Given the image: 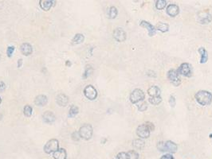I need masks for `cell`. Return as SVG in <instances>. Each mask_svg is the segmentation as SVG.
<instances>
[{"label": "cell", "mask_w": 212, "mask_h": 159, "mask_svg": "<svg viewBox=\"0 0 212 159\" xmlns=\"http://www.w3.org/2000/svg\"><path fill=\"white\" fill-rule=\"evenodd\" d=\"M195 98L197 103L202 106H207L212 102V94L205 90H201L196 92Z\"/></svg>", "instance_id": "cell-1"}, {"label": "cell", "mask_w": 212, "mask_h": 159, "mask_svg": "<svg viewBox=\"0 0 212 159\" xmlns=\"http://www.w3.org/2000/svg\"><path fill=\"white\" fill-rule=\"evenodd\" d=\"M177 145L172 141L159 142L157 143V149L162 152H170V153H176L177 151Z\"/></svg>", "instance_id": "cell-2"}, {"label": "cell", "mask_w": 212, "mask_h": 159, "mask_svg": "<svg viewBox=\"0 0 212 159\" xmlns=\"http://www.w3.org/2000/svg\"><path fill=\"white\" fill-rule=\"evenodd\" d=\"M78 132H79L80 137L82 139H85V140H89L92 136L93 130H92V127L90 124L85 123L80 127V130Z\"/></svg>", "instance_id": "cell-3"}, {"label": "cell", "mask_w": 212, "mask_h": 159, "mask_svg": "<svg viewBox=\"0 0 212 159\" xmlns=\"http://www.w3.org/2000/svg\"><path fill=\"white\" fill-rule=\"evenodd\" d=\"M58 150H59V143L55 139L49 140L47 143H45V147H44V151L48 154L54 153Z\"/></svg>", "instance_id": "cell-4"}, {"label": "cell", "mask_w": 212, "mask_h": 159, "mask_svg": "<svg viewBox=\"0 0 212 159\" xmlns=\"http://www.w3.org/2000/svg\"><path fill=\"white\" fill-rule=\"evenodd\" d=\"M144 98L145 96L143 91L141 89H136L132 92V93L130 94L129 99H130L131 103L136 104V103H138L140 101L144 100Z\"/></svg>", "instance_id": "cell-5"}, {"label": "cell", "mask_w": 212, "mask_h": 159, "mask_svg": "<svg viewBox=\"0 0 212 159\" xmlns=\"http://www.w3.org/2000/svg\"><path fill=\"white\" fill-rule=\"evenodd\" d=\"M136 134H137L140 139H148L150 135V130L147 127V125L144 123V124L138 126L136 129Z\"/></svg>", "instance_id": "cell-6"}, {"label": "cell", "mask_w": 212, "mask_h": 159, "mask_svg": "<svg viewBox=\"0 0 212 159\" xmlns=\"http://www.w3.org/2000/svg\"><path fill=\"white\" fill-rule=\"evenodd\" d=\"M84 94L87 99L93 100L97 96V92L92 85H88L84 89Z\"/></svg>", "instance_id": "cell-7"}, {"label": "cell", "mask_w": 212, "mask_h": 159, "mask_svg": "<svg viewBox=\"0 0 212 159\" xmlns=\"http://www.w3.org/2000/svg\"><path fill=\"white\" fill-rule=\"evenodd\" d=\"M167 78L171 81L172 84H174L175 86H179L180 84V79L179 78V74H178L177 71L174 70V69H171L167 72Z\"/></svg>", "instance_id": "cell-8"}, {"label": "cell", "mask_w": 212, "mask_h": 159, "mask_svg": "<svg viewBox=\"0 0 212 159\" xmlns=\"http://www.w3.org/2000/svg\"><path fill=\"white\" fill-rule=\"evenodd\" d=\"M178 74L183 75L184 76H191L192 73L191 66L188 63H183L180 66L177 71Z\"/></svg>", "instance_id": "cell-9"}, {"label": "cell", "mask_w": 212, "mask_h": 159, "mask_svg": "<svg viewBox=\"0 0 212 159\" xmlns=\"http://www.w3.org/2000/svg\"><path fill=\"white\" fill-rule=\"evenodd\" d=\"M126 33L122 28H116L113 31V38L119 42H123L126 40Z\"/></svg>", "instance_id": "cell-10"}, {"label": "cell", "mask_w": 212, "mask_h": 159, "mask_svg": "<svg viewBox=\"0 0 212 159\" xmlns=\"http://www.w3.org/2000/svg\"><path fill=\"white\" fill-rule=\"evenodd\" d=\"M199 22L201 24H207L212 20V16L210 14L206 11H202L199 14Z\"/></svg>", "instance_id": "cell-11"}, {"label": "cell", "mask_w": 212, "mask_h": 159, "mask_svg": "<svg viewBox=\"0 0 212 159\" xmlns=\"http://www.w3.org/2000/svg\"><path fill=\"white\" fill-rule=\"evenodd\" d=\"M56 102L61 107H65L69 103V97L66 95L61 93L57 96Z\"/></svg>", "instance_id": "cell-12"}, {"label": "cell", "mask_w": 212, "mask_h": 159, "mask_svg": "<svg viewBox=\"0 0 212 159\" xmlns=\"http://www.w3.org/2000/svg\"><path fill=\"white\" fill-rule=\"evenodd\" d=\"M167 14L171 17H176L180 13V8L176 4H169L167 7Z\"/></svg>", "instance_id": "cell-13"}, {"label": "cell", "mask_w": 212, "mask_h": 159, "mask_svg": "<svg viewBox=\"0 0 212 159\" xmlns=\"http://www.w3.org/2000/svg\"><path fill=\"white\" fill-rule=\"evenodd\" d=\"M140 25L142 26V27L146 28V29L148 30V34L150 37H152L153 35H155V34H156V27H155L154 25H152L151 23H149V22H146V21H141L140 23Z\"/></svg>", "instance_id": "cell-14"}, {"label": "cell", "mask_w": 212, "mask_h": 159, "mask_svg": "<svg viewBox=\"0 0 212 159\" xmlns=\"http://www.w3.org/2000/svg\"><path fill=\"white\" fill-rule=\"evenodd\" d=\"M42 118H43V121L46 123H53L55 121V119H56L54 114L53 112L49 111H45L42 115Z\"/></svg>", "instance_id": "cell-15"}, {"label": "cell", "mask_w": 212, "mask_h": 159, "mask_svg": "<svg viewBox=\"0 0 212 159\" xmlns=\"http://www.w3.org/2000/svg\"><path fill=\"white\" fill-rule=\"evenodd\" d=\"M21 52L25 56H30L33 52V48L29 43H23L20 46Z\"/></svg>", "instance_id": "cell-16"}, {"label": "cell", "mask_w": 212, "mask_h": 159, "mask_svg": "<svg viewBox=\"0 0 212 159\" xmlns=\"http://www.w3.org/2000/svg\"><path fill=\"white\" fill-rule=\"evenodd\" d=\"M53 157L54 159H66L67 158V153L65 149H59L54 153H53Z\"/></svg>", "instance_id": "cell-17"}, {"label": "cell", "mask_w": 212, "mask_h": 159, "mask_svg": "<svg viewBox=\"0 0 212 159\" xmlns=\"http://www.w3.org/2000/svg\"><path fill=\"white\" fill-rule=\"evenodd\" d=\"M48 102L47 97L45 96V95H39V96H37L35 99V103L38 106H40V107H43L45 105H46Z\"/></svg>", "instance_id": "cell-18"}, {"label": "cell", "mask_w": 212, "mask_h": 159, "mask_svg": "<svg viewBox=\"0 0 212 159\" xmlns=\"http://www.w3.org/2000/svg\"><path fill=\"white\" fill-rule=\"evenodd\" d=\"M54 1H49V0H40L39 1V5H40L41 8L44 11H47L50 10L54 5Z\"/></svg>", "instance_id": "cell-19"}, {"label": "cell", "mask_w": 212, "mask_h": 159, "mask_svg": "<svg viewBox=\"0 0 212 159\" xmlns=\"http://www.w3.org/2000/svg\"><path fill=\"white\" fill-rule=\"evenodd\" d=\"M161 91L157 86H152L148 89V94L150 97H156V96H160Z\"/></svg>", "instance_id": "cell-20"}, {"label": "cell", "mask_w": 212, "mask_h": 159, "mask_svg": "<svg viewBox=\"0 0 212 159\" xmlns=\"http://www.w3.org/2000/svg\"><path fill=\"white\" fill-rule=\"evenodd\" d=\"M199 52L201 54V59H200V63L204 64L208 60V54H207V51L203 47H201L199 49Z\"/></svg>", "instance_id": "cell-21"}, {"label": "cell", "mask_w": 212, "mask_h": 159, "mask_svg": "<svg viewBox=\"0 0 212 159\" xmlns=\"http://www.w3.org/2000/svg\"><path fill=\"white\" fill-rule=\"evenodd\" d=\"M144 145L145 143L141 139H135V140H133V142H132V146H133V147L137 149V150H142V149L144 147Z\"/></svg>", "instance_id": "cell-22"}, {"label": "cell", "mask_w": 212, "mask_h": 159, "mask_svg": "<svg viewBox=\"0 0 212 159\" xmlns=\"http://www.w3.org/2000/svg\"><path fill=\"white\" fill-rule=\"evenodd\" d=\"M156 29L161 31V32L165 33L168 30L169 25L167 23H164V22H158L156 25Z\"/></svg>", "instance_id": "cell-23"}, {"label": "cell", "mask_w": 212, "mask_h": 159, "mask_svg": "<svg viewBox=\"0 0 212 159\" xmlns=\"http://www.w3.org/2000/svg\"><path fill=\"white\" fill-rule=\"evenodd\" d=\"M85 40V37L82 34H77L74 36V38H73L72 42L73 44H80L82 43Z\"/></svg>", "instance_id": "cell-24"}, {"label": "cell", "mask_w": 212, "mask_h": 159, "mask_svg": "<svg viewBox=\"0 0 212 159\" xmlns=\"http://www.w3.org/2000/svg\"><path fill=\"white\" fill-rule=\"evenodd\" d=\"M117 13V9L115 7H111L109 9V18H111V19H113V18H115L116 17Z\"/></svg>", "instance_id": "cell-25"}, {"label": "cell", "mask_w": 212, "mask_h": 159, "mask_svg": "<svg viewBox=\"0 0 212 159\" xmlns=\"http://www.w3.org/2000/svg\"><path fill=\"white\" fill-rule=\"evenodd\" d=\"M128 159H139V154L135 150H130L126 153Z\"/></svg>", "instance_id": "cell-26"}, {"label": "cell", "mask_w": 212, "mask_h": 159, "mask_svg": "<svg viewBox=\"0 0 212 159\" xmlns=\"http://www.w3.org/2000/svg\"><path fill=\"white\" fill-rule=\"evenodd\" d=\"M78 111H79V109L77 106L75 105H72L69 109V117H74L76 115L78 114Z\"/></svg>", "instance_id": "cell-27"}, {"label": "cell", "mask_w": 212, "mask_h": 159, "mask_svg": "<svg viewBox=\"0 0 212 159\" xmlns=\"http://www.w3.org/2000/svg\"><path fill=\"white\" fill-rule=\"evenodd\" d=\"M167 6V2L165 0H157L156 2V7L157 10H163Z\"/></svg>", "instance_id": "cell-28"}, {"label": "cell", "mask_w": 212, "mask_h": 159, "mask_svg": "<svg viewBox=\"0 0 212 159\" xmlns=\"http://www.w3.org/2000/svg\"><path fill=\"white\" fill-rule=\"evenodd\" d=\"M149 102L153 105L160 104L162 102L161 96H156V97H150L149 98Z\"/></svg>", "instance_id": "cell-29"}, {"label": "cell", "mask_w": 212, "mask_h": 159, "mask_svg": "<svg viewBox=\"0 0 212 159\" xmlns=\"http://www.w3.org/2000/svg\"><path fill=\"white\" fill-rule=\"evenodd\" d=\"M32 107L30 105H26L23 109V114L26 117H31L32 115Z\"/></svg>", "instance_id": "cell-30"}, {"label": "cell", "mask_w": 212, "mask_h": 159, "mask_svg": "<svg viewBox=\"0 0 212 159\" xmlns=\"http://www.w3.org/2000/svg\"><path fill=\"white\" fill-rule=\"evenodd\" d=\"M92 67H91L90 65H87V66H86V69H85V73H84V75H83V77L87 78L88 76H89V75L92 73Z\"/></svg>", "instance_id": "cell-31"}, {"label": "cell", "mask_w": 212, "mask_h": 159, "mask_svg": "<svg viewBox=\"0 0 212 159\" xmlns=\"http://www.w3.org/2000/svg\"><path fill=\"white\" fill-rule=\"evenodd\" d=\"M148 108V104L146 102H144L143 103H141V104L138 105V110L140 111H144L145 110H147Z\"/></svg>", "instance_id": "cell-32"}, {"label": "cell", "mask_w": 212, "mask_h": 159, "mask_svg": "<svg viewBox=\"0 0 212 159\" xmlns=\"http://www.w3.org/2000/svg\"><path fill=\"white\" fill-rule=\"evenodd\" d=\"M14 51H15V47L14 46H9L7 49V54L8 57H11L14 53Z\"/></svg>", "instance_id": "cell-33"}, {"label": "cell", "mask_w": 212, "mask_h": 159, "mask_svg": "<svg viewBox=\"0 0 212 159\" xmlns=\"http://www.w3.org/2000/svg\"><path fill=\"white\" fill-rule=\"evenodd\" d=\"M80 134H79V132L74 131L72 134V139L73 141H78L80 139Z\"/></svg>", "instance_id": "cell-34"}, {"label": "cell", "mask_w": 212, "mask_h": 159, "mask_svg": "<svg viewBox=\"0 0 212 159\" xmlns=\"http://www.w3.org/2000/svg\"><path fill=\"white\" fill-rule=\"evenodd\" d=\"M116 159H128L127 154L125 152H120L116 155Z\"/></svg>", "instance_id": "cell-35"}, {"label": "cell", "mask_w": 212, "mask_h": 159, "mask_svg": "<svg viewBox=\"0 0 212 159\" xmlns=\"http://www.w3.org/2000/svg\"><path fill=\"white\" fill-rule=\"evenodd\" d=\"M169 103H170L171 107H174L176 106V99H175L174 96H171L170 99H169Z\"/></svg>", "instance_id": "cell-36"}, {"label": "cell", "mask_w": 212, "mask_h": 159, "mask_svg": "<svg viewBox=\"0 0 212 159\" xmlns=\"http://www.w3.org/2000/svg\"><path fill=\"white\" fill-rule=\"evenodd\" d=\"M145 124L147 125V127H148V129L150 130V131H152V130H153L155 129V127H154V125H153V123H150V122H147V123H145Z\"/></svg>", "instance_id": "cell-37"}, {"label": "cell", "mask_w": 212, "mask_h": 159, "mask_svg": "<svg viewBox=\"0 0 212 159\" xmlns=\"http://www.w3.org/2000/svg\"><path fill=\"white\" fill-rule=\"evenodd\" d=\"M6 89V84H4V82L0 81V93L1 92H3Z\"/></svg>", "instance_id": "cell-38"}, {"label": "cell", "mask_w": 212, "mask_h": 159, "mask_svg": "<svg viewBox=\"0 0 212 159\" xmlns=\"http://www.w3.org/2000/svg\"><path fill=\"white\" fill-rule=\"evenodd\" d=\"M160 159H174V157H173L172 154H165V155L162 156V157H160Z\"/></svg>", "instance_id": "cell-39"}, {"label": "cell", "mask_w": 212, "mask_h": 159, "mask_svg": "<svg viewBox=\"0 0 212 159\" xmlns=\"http://www.w3.org/2000/svg\"><path fill=\"white\" fill-rule=\"evenodd\" d=\"M22 59H19V60H18V68H21V66H22Z\"/></svg>", "instance_id": "cell-40"}, {"label": "cell", "mask_w": 212, "mask_h": 159, "mask_svg": "<svg viewBox=\"0 0 212 159\" xmlns=\"http://www.w3.org/2000/svg\"><path fill=\"white\" fill-rule=\"evenodd\" d=\"M66 65H71V63L69 61H68L66 62Z\"/></svg>", "instance_id": "cell-41"}, {"label": "cell", "mask_w": 212, "mask_h": 159, "mask_svg": "<svg viewBox=\"0 0 212 159\" xmlns=\"http://www.w3.org/2000/svg\"><path fill=\"white\" fill-rule=\"evenodd\" d=\"M2 114H0V121L2 120Z\"/></svg>", "instance_id": "cell-42"}, {"label": "cell", "mask_w": 212, "mask_h": 159, "mask_svg": "<svg viewBox=\"0 0 212 159\" xmlns=\"http://www.w3.org/2000/svg\"><path fill=\"white\" fill-rule=\"evenodd\" d=\"M2 103V98L0 97V103Z\"/></svg>", "instance_id": "cell-43"}, {"label": "cell", "mask_w": 212, "mask_h": 159, "mask_svg": "<svg viewBox=\"0 0 212 159\" xmlns=\"http://www.w3.org/2000/svg\"><path fill=\"white\" fill-rule=\"evenodd\" d=\"M210 139H212V134H210Z\"/></svg>", "instance_id": "cell-44"}]
</instances>
